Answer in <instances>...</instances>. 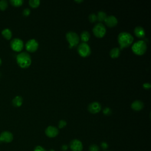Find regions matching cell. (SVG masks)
Here are the masks:
<instances>
[{
	"mask_svg": "<svg viewBox=\"0 0 151 151\" xmlns=\"http://www.w3.org/2000/svg\"><path fill=\"white\" fill-rule=\"evenodd\" d=\"M17 64L22 68H26L31 64V57L29 54L27 52L23 51L17 54L16 57Z\"/></svg>",
	"mask_w": 151,
	"mask_h": 151,
	"instance_id": "cell-1",
	"label": "cell"
},
{
	"mask_svg": "<svg viewBox=\"0 0 151 151\" xmlns=\"http://www.w3.org/2000/svg\"><path fill=\"white\" fill-rule=\"evenodd\" d=\"M118 42L120 44V48H125L130 45L133 41L132 35L127 32H121L118 35Z\"/></svg>",
	"mask_w": 151,
	"mask_h": 151,
	"instance_id": "cell-2",
	"label": "cell"
},
{
	"mask_svg": "<svg viewBox=\"0 0 151 151\" xmlns=\"http://www.w3.org/2000/svg\"><path fill=\"white\" fill-rule=\"evenodd\" d=\"M147 50V45L145 41L139 40L133 43L132 47V50L137 55L143 54Z\"/></svg>",
	"mask_w": 151,
	"mask_h": 151,
	"instance_id": "cell-3",
	"label": "cell"
},
{
	"mask_svg": "<svg viewBox=\"0 0 151 151\" xmlns=\"http://www.w3.org/2000/svg\"><path fill=\"white\" fill-rule=\"evenodd\" d=\"M65 37L69 42V48H70L76 46L80 41V37L76 32L68 31L67 32Z\"/></svg>",
	"mask_w": 151,
	"mask_h": 151,
	"instance_id": "cell-4",
	"label": "cell"
},
{
	"mask_svg": "<svg viewBox=\"0 0 151 151\" xmlns=\"http://www.w3.org/2000/svg\"><path fill=\"white\" fill-rule=\"evenodd\" d=\"M93 32L96 37L101 38L106 34V29L103 24L101 22H98L93 27Z\"/></svg>",
	"mask_w": 151,
	"mask_h": 151,
	"instance_id": "cell-5",
	"label": "cell"
},
{
	"mask_svg": "<svg viewBox=\"0 0 151 151\" xmlns=\"http://www.w3.org/2000/svg\"><path fill=\"white\" fill-rule=\"evenodd\" d=\"M77 51L79 55L83 57L88 56L91 53V48L87 42H81L77 47Z\"/></svg>",
	"mask_w": 151,
	"mask_h": 151,
	"instance_id": "cell-6",
	"label": "cell"
},
{
	"mask_svg": "<svg viewBox=\"0 0 151 151\" xmlns=\"http://www.w3.org/2000/svg\"><path fill=\"white\" fill-rule=\"evenodd\" d=\"M10 47L13 51L15 52H20L24 48V42L20 38H13L10 42Z\"/></svg>",
	"mask_w": 151,
	"mask_h": 151,
	"instance_id": "cell-7",
	"label": "cell"
},
{
	"mask_svg": "<svg viewBox=\"0 0 151 151\" xmlns=\"http://www.w3.org/2000/svg\"><path fill=\"white\" fill-rule=\"evenodd\" d=\"M38 48V42L35 39H30L25 44V48L28 52H35Z\"/></svg>",
	"mask_w": 151,
	"mask_h": 151,
	"instance_id": "cell-8",
	"label": "cell"
},
{
	"mask_svg": "<svg viewBox=\"0 0 151 151\" xmlns=\"http://www.w3.org/2000/svg\"><path fill=\"white\" fill-rule=\"evenodd\" d=\"M14 136L11 132L4 131L0 134V142L10 143L13 140Z\"/></svg>",
	"mask_w": 151,
	"mask_h": 151,
	"instance_id": "cell-9",
	"label": "cell"
},
{
	"mask_svg": "<svg viewBox=\"0 0 151 151\" xmlns=\"http://www.w3.org/2000/svg\"><path fill=\"white\" fill-rule=\"evenodd\" d=\"M101 109V106L100 103L97 101H93L90 103L88 106V110L93 113L95 114L99 112Z\"/></svg>",
	"mask_w": 151,
	"mask_h": 151,
	"instance_id": "cell-10",
	"label": "cell"
},
{
	"mask_svg": "<svg viewBox=\"0 0 151 151\" xmlns=\"http://www.w3.org/2000/svg\"><path fill=\"white\" fill-rule=\"evenodd\" d=\"M45 134L49 137H54L58 134V129L53 126H48L45 130Z\"/></svg>",
	"mask_w": 151,
	"mask_h": 151,
	"instance_id": "cell-11",
	"label": "cell"
},
{
	"mask_svg": "<svg viewBox=\"0 0 151 151\" xmlns=\"http://www.w3.org/2000/svg\"><path fill=\"white\" fill-rule=\"evenodd\" d=\"M70 147L72 151H82L83 145L80 140L73 139L70 142Z\"/></svg>",
	"mask_w": 151,
	"mask_h": 151,
	"instance_id": "cell-12",
	"label": "cell"
},
{
	"mask_svg": "<svg viewBox=\"0 0 151 151\" xmlns=\"http://www.w3.org/2000/svg\"><path fill=\"white\" fill-rule=\"evenodd\" d=\"M106 23V24L109 27H114L115 25H117V22H118V20L117 19V18L114 16V15H109L107 16V17L106 18V19L104 21Z\"/></svg>",
	"mask_w": 151,
	"mask_h": 151,
	"instance_id": "cell-13",
	"label": "cell"
},
{
	"mask_svg": "<svg viewBox=\"0 0 151 151\" xmlns=\"http://www.w3.org/2000/svg\"><path fill=\"white\" fill-rule=\"evenodd\" d=\"M143 106H144L143 103L142 101L139 100H134L131 104V108L135 111L141 110L143 108Z\"/></svg>",
	"mask_w": 151,
	"mask_h": 151,
	"instance_id": "cell-14",
	"label": "cell"
},
{
	"mask_svg": "<svg viewBox=\"0 0 151 151\" xmlns=\"http://www.w3.org/2000/svg\"><path fill=\"white\" fill-rule=\"evenodd\" d=\"M134 33L138 38H143L145 35V29L141 26H137L134 29Z\"/></svg>",
	"mask_w": 151,
	"mask_h": 151,
	"instance_id": "cell-15",
	"label": "cell"
},
{
	"mask_svg": "<svg viewBox=\"0 0 151 151\" xmlns=\"http://www.w3.org/2000/svg\"><path fill=\"white\" fill-rule=\"evenodd\" d=\"M23 103V99L20 96H15L12 100V104L14 106L16 107H20Z\"/></svg>",
	"mask_w": 151,
	"mask_h": 151,
	"instance_id": "cell-16",
	"label": "cell"
},
{
	"mask_svg": "<svg viewBox=\"0 0 151 151\" xmlns=\"http://www.w3.org/2000/svg\"><path fill=\"white\" fill-rule=\"evenodd\" d=\"M1 34L3 36V37L7 40H11L12 36V32L11 31V30L9 28H5L2 31H1Z\"/></svg>",
	"mask_w": 151,
	"mask_h": 151,
	"instance_id": "cell-17",
	"label": "cell"
},
{
	"mask_svg": "<svg viewBox=\"0 0 151 151\" xmlns=\"http://www.w3.org/2000/svg\"><path fill=\"white\" fill-rule=\"evenodd\" d=\"M120 49L117 47H114V48H113L110 51V52H109V54H110V56L113 58H117L119 55H120Z\"/></svg>",
	"mask_w": 151,
	"mask_h": 151,
	"instance_id": "cell-18",
	"label": "cell"
},
{
	"mask_svg": "<svg viewBox=\"0 0 151 151\" xmlns=\"http://www.w3.org/2000/svg\"><path fill=\"white\" fill-rule=\"evenodd\" d=\"M90 33L87 31H83L80 34V38L83 42H87L90 39Z\"/></svg>",
	"mask_w": 151,
	"mask_h": 151,
	"instance_id": "cell-19",
	"label": "cell"
},
{
	"mask_svg": "<svg viewBox=\"0 0 151 151\" xmlns=\"http://www.w3.org/2000/svg\"><path fill=\"white\" fill-rule=\"evenodd\" d=\"M97 20H99V21L101 22L104 21V19H106V18L107 17V14L105 12L103 11H100L97 12Z\"/></svg>",
	"mask_w": 151,
	"mask_h": 151,
	"instance_id": "cell-20",
	"label": "cell"
},
{
	"mask_svg": "<svg viewBox=\"0 0 151 151\" xmlns=\"http://www.w3.org/2000/svg\"><path fill=\"white\" fill-rule=\"evenodd\" d=\"M9 2L12 6L15 7H18L21 6L23 4L24 1L23 0H10Z\"/></svg>",
	"mask_w": 151,
	"mask_h": 151,
	"instance_id": "cell-21",
	"label": "cell"
},
{
	"mask_svg": "<svg viewBox=\"0 0 151 151\" xmlns=\"http://www.w3.org/2000/svg\"><path fill=\"white\" fill-rule=\"evenodd\" d=\"M40 0H29L28 3L29 5L32 8H37L38 7L40 4Z\"/></svg>",
	"mask_w": 151,
	"mask_h": 151,
	"instance_id": "cell-22",
	"label": "cell"
},
{
	"mask_svg": "<svg viewBox=\"0 0 151 151\" xmlns=\"http://www.w3.org/2000/svg\"><path fill=\"white\" fill-rule=\"evenodd\" d=\"M8 6V4L7 1L6 0H1L0 1V10L5 11Z\"/></svg>",
	"mask_w": 151,
	"mask_h": 151,
	"instance_id": "cell-23",
	"label": "cell"
},
{
	"mask_svg": "<svg viewBox=\"0 0 151 151\" xmlns=\"http://www.w3.org/2000/svg\"><path fill=\"white\" fill-rule=\"evenodd\" d=\"M88 19L91 22H94L97 20V15L94 13H91L88 15Z\"/></svg>",
	"mask_w": 151,
	"mask_h": 151,
	"instance_id": "cell-24",
	"label": "cell"
},
{
	"mask_svg": "<svg viewBox=\"0 0 151 151\" xmlns=\"http://www.w3.org/2000/svg\"><path fill=\"white\" fill-rule=\"evenodd\" d=\"M103 113L105 115H110L111 113V110L109 107H106L103 109Z\"/></svg>",
	"mask_w": 151,
	"mask_h": 151,
	"instance_id": "cell-25",
	"label": "cell"
},
{
	"mask_svg": "<svg viewBox=\"0 0 151 151\" xmlns=\"http://www.w3.org/2000/svg\"><path fill=\"white\" fill-rule=\"evenodd\" d=\"M89 151H99V148L96 145L93 144L90 146Z\"/></svg>",
	"mask_w": 151,
	"mask_h": 151,
	"instance_id": "cell-26",
	"label": "cell"
},
{
	"mask_svg": "<svg viewBox=\"0 0 151 151\" xmlns=\"http://www.w3.org/2000/svg\"><path fill=\"white\" fill-rule=\"evenodd\" d=\"M67 125V122L64 120H60L58 122V127L59 128H63Z\"/></svg>",
	"mask_w": 151,
	"mask_h": 151,
	"instance_id": "cell-27",
	"label": "cell"
},
{
	"mask_svg": "<svg viewBox=\"0 0 151 151\" xmlns=\"http://www.w3.org/2000/svg\"><path fill=\"white\" fill-rule=\"evenodd\" d=\"M30 13H31V11L29 8H25L22 11V14L25 17L28 16L30 14Z\"/></svg>",
	"mask_w": 151,
	"mask_h": 151,
	"instance_id": "cell-28",
	"label": "cell"
},
{
	"mask_svg": "<svg viewBox=\"0 0 151 151\" xmlns=\"http://www.w3.org/2000/svg\"><path fill=\"white\" fill-rule=\"evenodd\" d=\"M143 87L145 89H149L151 87V84L149 83H145L143 84Z\"/></svg>",
	"mask_w": 151,
	"mask_h": 151,
	"instance_id": "cell-29",
	"label": "cell"
},
{
	"mask_svg": "<svg viewBox=\"0 0 151 151\" xmlns=\"http://www.w3.org/2000/svg\"><path fill=\"white\" fill-rule=\"evenodd\" d=\"M34 151H47V150H45L42 147L40 146H37V147H35Z\"/></svg>",
	"mask_w": 151,
	"mask_h": 151,
	"instance_id": "cell-30",
	"label": "cell"
},
{
	"mask_svg": "<svg viewBox=\"0 0 151 151\" xmlns=\"http://www.w3.org/2000/svg\"><path fill=\"white\" fill-rule=\"evenodd\" d=\"M101 147H102L103 149H105L107 148V147H108V145H107V143L106 142H102V143H101Z\"/></svg>",
	"mask_w": 151,
	"mask_h": 151,
	"instance_id": "cell-31",
	"label": "cell"
},
{
	"mask_svg": "<svg viewBox=\"0 0 151 151\" xmlns=\"http://www.w3.org/2000/svg\"><path fill=\"white\" fill-rule=\"evenodd\" d=\"M62 149L63 150H66L67 149V146H66V145H63L62 146Z\"/></svg>",
	"mask_w": 151,
	"mask_h": 151,
	"instance_id": "cell-32",
	"label": "cell"
},
{
	"mask_svg": "<svg viewBox=\"0 0 151 151\" xmlns=\"http://www.w3.org/2000/svg\"><path fill=\"white\" fill-rule=\"evenodd\" d=\"M74 1L77 3H80V2H82L83 1V0H75Z\"/></svg>",
	"mask_w": 151,
	"mask_h": 151,
	"instance_id": "cell-33",
	"label": "cell"
},
{
	"mask_svg": "<svg viewBox=\"0 0 151 151\" xmlns=\"http://www.w3.org/2000/svg\"><path fill=\"white\" fill-rule=\"evenodd\" d=\"M2 60H1V58H0V66H1V64H2Z\"/></svg>",
	"mask_w": 151,
	"mask_h": 151,
	"instance_id": "cell-34",
	"label": "cell"
},
{
	"mask_svg": "<svg viewBox=\"0 0 151 151\" xmlns=\"http://www.w3.org/2000/svg\"><path fill=\"white\" fill-rule=\"evenodd\" d=\"M50 151H54V150H51Z\"/></svg>",
	"mask_w": 151,
	"mask_h": 151,
	"instance_id": "cell-35",
	"label": "cell"
},
{
	"mask_svg": "<svg viewBox=\"0 0 151 151\" xmlns=\"http://www.w3.org/2000/svg\"><path fill=\"white\" fill-rule=\"evenodd\" d=\"M0 76H1V73H0Z\"/></svg>",
	"mask_w": 151,
	"mask_h": 151,
	"instance_id": "cell-36",
	"label": "cell"
}]
</instances>
